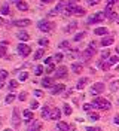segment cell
Returning <instances> with one entry per match:
<instances>
[{"label":"cell","instance_id":"35","mask_svg":"<svg viewBox=\"0 0 119 131\" xmlns=\"http://www.w3.org/2000/svg\"><path fill=\"white\" fill-rule=\"evenodd\" d=\"M14 100H15V95H14V94H8V95H6V98H5V101H6V103H12V101H14Z\"/></svg>","mask_w":119,"mask_h":131},{"label":"cell","instance_id":"59","mask_svg":"<svg viewBox=\"0 0 119 131\" xmlns=\"http://www.w3.org/2000/svg\"><path fill=\"white\" fill-rule=\"evenodd\" d=\"M115 69H116V70H119V66H118V67H115Z\"/></svg>","mask_w":119,"mask_h":131},{"label":"cell","instance_id":"30","mask_svg":"<svg viewBox=\"0 0 119 131\" xmlns=\"http://www.w3.org/2000/svg\"><path fill=\"white\" fill-rule=\"evenodd\" d=\"M89 119H92V121H98L100 119V115L97 113V112H89Z\"/></svg>","mask_w":119,"mask_h":131},{"label":"cell","instance_id":"42","mask_svg":"<svg viewBox=\"0 0 119 131\" xmlns=\"http://www.w3.org/2000/svg\"><path fill=\"white\" fill-rule=\"evenodd\" d=\"M61 60H63V54H61V52H58V54H55V61H57V63H60Z\"/></svg>","mask_w":119,"mask_h":131},{"label":"cell","instance_id":"23","mask_svg":"<svg viewBox=\"0 0 119 131\" xmlns=\"http://www.w3.org/2000/svg\"><path fill=\"white\" fill-rule=\"evenodd\" d=\"M42 118L43 119H48V118H51V110H49V107L45 106L42 109Z\"/></svg>","mask_w":119,"mask_h":131},{"label":"cell","instance_id":"36","mask_svg":"<svg viewBox=\"0 0 119 131\" xmlns=\"http://www.w3.org/2000/svg\"><path fill=\"white\" fill-rule=\"evenodd\" d=\"M8 78V72L6 70H0V82H3Z\"/></svg>","mask_w":119,"mask_h":131},{"label":"cell","instance_id":"57","mask_svg":"<svg viewBox=\"0 0 119 131\" xmlns=\"http://www.w3.org/2000/svg\"><path fill=\"white\" fill-rule=\"evenodd\" d=\"M3 131H12V130H9V128H6V130H3Z\"/></svg>","mask_w":119,"mask_h":131},{"label":"cell","instance_id":"46","mask_svg":"<svg viewBox=\"0 0 119 131\" xmlns=\"http://www.w3.org/2000/svg\"><path fill=\"white\" fill-rule=\"evenodd\" d=\"M60 48H69V42L67 40H63L60 43Z\"/></svg>","mask_w":119,"mask_h":131},{"label":"cell","instance_id":"47","mask_svg":"<svg viewBox=\"0 0 119 131\" xmlns=\"http://www.w3.org/2000/svg\"><path fill=\"white\" fill-rule=\"evenodd\" d=\"M86 130L88 131H101L98 127H86Z\"/></svg>","mask_w":119,"mask_h":131},{"label":"cell","instance_id":"37","mask_svg":"<svg viewBox=\"0 0 119 131\" xmlns=\"http://www.w3.org/2000/svg\"><path fill=\"white\" fill-rule=\"evenodd\" d=\"M39 45L40 46H48V45H49V40L45 39V37H42V39H39Z\"/></svg>","mask_w":119,"mask_h":131},{"label":"cell","instance_id":"32","mask_svg":"<svg viewBox=\"0 0 119 131\" xmlns=\"http://www.w3.org/2000/svg\"><path fill=\"white\" fill-rule=\"evenodd\" d=\"M42 73H43V66H36V69H34V74H36V76H40Z\"/></svg>","mask_w":119,"mask_h":131},{"label":"cell","instance_id":"34","mask_svg":"<svg viewBox=\"0 0 119 131\" xmlns=\"http://www.w3.org/2000/svg\"><path fill=\"white\" fill-rule=\"evenodd\" d=\"M106 58H110V51L109 49H106L101 52V60H106Z\"/></svg>","mask_w":119,"mask_h":131},{"label":"cell","instance_id":"12","mask_svg":"<svg viewBox=\"0 0 119 131\" xmlns=\"http://www.w3.org/2000/svg\"><path fill=\"white\" fill-rule=\"evenodd\" d=\"M40 130H42V122H40V121L31 122L28 125V128H27V131H40Z\"/></svg>","mask_w":119,"mask_h":131},{"label":"cell","instance_id":"49","mask_svg":"<svg viewBox=\"0 0 119 131\" xmlns=\"http://www.w3.org/2000/svg\"><path fill=\"white\" fill-rule=\"evenodd\" d=\"M5 54H6V48L5 46H0V57H3Z\"/></svg>","mask_w":119,"mask_h":131},{"label":"cell","instance_id":"29","mask_svg":"<svg viewBox=\"0 0 119 131\" xmlns=\"http://www.w3.org/2000/svg\"><path fill=\"white\" fill-rule=\"evenodd\" d=\"M43 55H45V51H43V49H39V51H36V54H34V60H40Z\"/></svg>","mask_w":119,"mask_h":131},{"label":"cell","instance_id":"54","mask_svg":"<svg viewBox=\"0 0 119 131\" xmlns=\"http://www.w3.org/2000/svg\"><path fill=\"white\" fill-rule=\"evenodd\" d=\"M43 3H51V2H54V0H42Z\"/></svg>","mask_w":119,"mask_h":131},{"label":"cell","instance_id":"15","mask_svg":"<svg viewBox=\"0 0 119 131\" xmlns=\"http://www.w3.org/2000/svg\"><path fill=\"white\" fill-rule=\"evenodd\" d=\"M16 8H18V10L25 12V10H28V3H27V2H23V0H19V2H16Z\"/></svg>","mask_w":119,"mask_h":131},{"label":"cell","instance_id":"58","mask_svg":"<svg viewBox=\"0 0 119 131\" xmlns=\"http://www.w3.org/2000/svg\"><path fill=\"white\" fill-rule=\"evenodd\" d=\"M10 2H19V0H10Z\"/></svg>","mask_w":119,"mask_h":131},{"label":"cell","instance_id":"9","mask_svg":"<svg viewBox=\"0 0 119 131\" xmlns=\"http://www.w3.org/2000/svg\"><path fill=\"white\" fill-rule=\"evenodd\" d=\"M19 110H18V109H14V115H12V125H14V127H19V125H21V118H19Z\"/></svg>","mask_w":119,"mask_h":131},{"label":"cell","instance_id":"31","mask_svg":"<svg viewBox=\"0 0 119 131\" xmlns=\"http://www.w3.org/2000/svg\"><path fill=\"white\" fill-rule=\"evenodd\" d=\"M0 14H2V15H8L9 14V6L8 5H3V6L0 8Z\"/></svg>","mask_w":119,"mask_h":131},{"label":"cell","instance_id":"4","mask_svg":"<svg viewBox=\"0 0 119 131\" xmlns=\"http://www.w3.org/2000/svg\"><path fill=\"white\" fill-rule=\"evenodd\" d=\"M104 15H106V18H109L110 21H115V19L118 18V15H116L115 10H113V5H107V6H106V9H104Z\"/></svg>","mask_w":119,"mask_h":131},{"label":"cell","instance_id":"27","mask_svg":"<svg viewBox=\"0 0 119 131\" xmlns=\"http://www.w3.org/2000/svg\"><path fill=\"white\" fill-rule=\"evenodd\" d=\"M18 79H19V82H25L27 79H28V73H27V72H21Z\"/></svg>","mask_w":119,"mask_h":131},{"label":"cell","instance_id":"3","mask_svg":"<svg viewBox=\"0 0 119 131\" xmlns=\"http://www.w3.org/2000/svg\"><path fill=\"white\" fill-rule=\"evenodd\" d=\"M104 18H106L104 12H97V14H94V15H91L89 18H88V24H95V23H101Z\"/></svg>","mask_w":119,"mask_h":131},{"label":"cell","instance_id":"1","mask_svg":"<svg viewBox=\"0 0 119 131\" xmlns=\"http://www.w3.org/2000/svg\"><path fill=\"white\" fill-rule=\"evenodd\" d=\"M91 104H92V107L101 109V110H109V109L112 107V104L107 101V100H106V98H95Z\"/></svg>","mask_w":119,"mask_h":131},{"label":"cell","instance_id":"10","mask_svg":"<svg viewBox=\"0 0 119 131\" xmlns=\"http://www.w3.org/2000/svg\"><path fill=\"white\" fill-rule=\"evenodd\" d=\"M66 90V85H63V83H57V85H54L52 88H51V94H61L63 91Z\"/></svg>","mask_w":119,"mask_h":131},{"label":"cell","instance_id":"40","mask_svg":"<svg viewBox=\"0 0 119 131\" xmlns=\"http://www.w3.org/2000/svg\"><path fill=\"white\" fill-rule=\"evenodd\" d=\"M39 107V103H37V100H33L31 103H30V109L31 110H34V109H37Z\"/></svg>","mask_w":119,"mask_h":131},{"label":"cell","instance_id":"61","mask_svg":"<svg viewBox=\"0 0 119 131\" xmlns=\"http://www.w3.org/2000/svg\"><path fill=\"white\" fill-rule=\"evenodd\" d=\"M118 103H119V100H118Z\"/></svg>","mask_w":119,"mask_h":131},{"label":"cell","instance_id":"45","mask_svg":"<svg viewBox=\"0 0 119 131\" xmlns=\"http://www.w3.org/2000/svg\"><path fill=\"white\" fill-rule=\"evenodd\" d=\"M33 92H34V95H36V97H43V92L39 91V90H34Z\"/></svg>","mask_w":119,"mask_h":131},{"label":"cell","instance_id":"14","mask_svg":"<svg viewBox=\"0 0 119 131\" xmlns=\"http://www.w3.org/2000/svg\"><path fill=\"white\" fill-rule=\"evenodd\" d=\"M113 42H115V37L113 36H107V37H103V40L100 42V45L101 46H110Z\"/></svg>","mask_w":119,"mask_h":131},{"label":"cell","instance_id":"7","mask_svg":"<svg viewBox=\"0 0 119 131\" xmlns=\"http://www.w3.org/2000/svg\"><path fill=\"white\" fill-rule=\"evenodd\" d=\"M66 5H67V2H60L55 6V9H52V10L49 12V16H54V15H57V14H60V12H64Z\"/></svg>","mask_w":119,"mask_h":131},{"label":"cell","instance_id":"24","mask_svg":"<svg viewBox=\"0 0 119 131\" xmlns=\"http://www.w3.org/2000/svg\"><path fill=\"white\" fill-rule=\"evenodd\" d=\"M71 70H73L74 73H80V72H82V64H80V63H73V64H71Z\"/></svg>","mask_w":119,"mask_h":131},{"label":"cell","instance_id":"33","mask_svg":"<svg viewBox=\"0 0 119 131\" xmlns=\"http://www.w3.org/2000/svg\"><path fill=\"white\" fill-rule=\"evenodd\" d=\"M119 88V81H113L110 83V91H116Z\"/></svg>","mask_w":119,"mask_h":131},{"label":"cell","instance_id":"44","mask_svg":"<svg viewBox=\"0 0 119 131\" xmlns=\"http://www.w3.org/2000/svg\"><path fill=\"white\" fill-rule=\"evenodd\" d=\"M92 109V104H89V103H86V104H83V110H86V112H89Z\"/></svg>","mask_w":119,"mask_h":131},{"label":"cell","instance_id":"5","mask_svg":"<svg viewBox=\"0 0 119 131\" xmlns=\"http://www.w3.org/2000/svg\"><path fill=\"white\" fill-rule=\"evenodd\" d=\"M18 52H19V55L27 57V55H30L31 48H30L28 45H25V43H19V45H18Z\"/></svg>","mask_w":119,"mask_h":131},{"label":"cell","instance_id":"18","mask_svg":"<svg viewBox=\"0 0 119 131\" xmlns=\"http://www.w3.org/2000/svg\"><path fill=\"white\" fill-rule=\"evenodd\" d=\"M23 118H24V121H31L33 119V110L31 109H27V110H24L23 112Z\"/></svg>","mask_w":119,"mask_h":131},{"label":"cell","instance_id":"21","mask_svg":"<svg viewBox=\"0 0 119 131\" xmlns=\"http://www.w3.org/2000/svg\"><path fill=\"white\" fill-rule=\"evenodd\" d=\"M94 33L97 34V36H106L107 33H109V30L106 28V27H97L94 30Z\"/></svg>","mask_w":119,"mask_h":131},{"label":"cell","instance_id":"17","mask_svg":"<svg viewBox=\"0 0 119 131\" xmlns=\"http://www.w3.org/2000/svg\"><path fill=\"white\" fill-rule=\"evenodd\" d=\"M16 37L19 39V40H23V42H27L28 39H30V34L27 31H18L16 33Z\"/></svg>","mask_w":119,"mask_h":131},{"label":"cell","instance_id":"2","mask_svg":"<svg viewBox=\"0 0 119 131\" xmlns=\"http://www.w3.org/2000/svg\"><path fill=\"white\" fill-rule=\"evenodd\" d=\"M37 27H39L40 31H52L55 28V23H51V21H46V19H40L37 23Z\"/></svg>","mask_w":119,"mask_h":131},{"label":"cell","instance_id":"52","mask_svg":"<svg viewBox=\"0 0 119 131\" xmlns=\"http://www.w3.org/2000/svg\"><path fill=\"white\" fill-rule=\"evenodd\" d=\"M115 124H119V115H116V116H115Z\"/></svg>","mask_w":119,"mask_h":131},{"label":"cell","instance_id":"50","mask_svg":"<svg viewBox=\"0 0 119 131\" xmlns=\"http://www.w3.org/2000/svg\"><path fill=\"white\" fill-rule=\"evenodd\" d=\"M51 63H52V58H51V57L45 58V64H51Z\"/></svg>","mask_w":119,"mask_h":131},{"label":"cell","instance_id":"25","mask_svg":"<svg viewBox=\"0 0 119 131\" xmlns=\"http://www.w3.org/2000/svg\"><path fill=\"white\" fill-rule=\"evenodd\" d=\"M119 63V57L118 55H112L110 58H109V64L113 66V64H118Z\"/></svg>","mask_w":119,"mask_h":131},{"label":"cell","instance_id":"56","mask_svg":"<svg viewBox=\"0 0 119 131\" xmlns=\"http://www.w3.org/2000/svg\"><path fill=\"white\" fill-rule=\"evenodd\" d=\"M116 52H118V54H119V46H118V48H116Z\"/></svg>","mask_w":119,"mask_h":131},{"label":"cell","instance_id":"55","mask_svg":"<svg viewBox=\"0 0 119 131\" xmlns=\"http://www.w3.org/2000/svg\"><path fill=\"white\" fill-rule=\"evenodd\" d=\"M3 23H5V21H3V18H2V16H0V25L3 24Z\"/></svg>","mask_w":119,"mask_h":131},{"label":"cell","instance_id":"28","mask_svg":"<svg viewBox=\"0 0 119 131\" xmlns=\"http://www.w3.org/2000/svg\"><path fill=\"white\" fill-rule=\"evenodd\" d=\"M63 110H64V113H66V115H71V107H70V104H69V103H64Z\"/></svg>","mask_w":119,"mask_h":131},{"label":"cell","instance_id":"11","mask_svg":"<svg viewBox=\"0 0 119 131\" xmlns=\"http://www.w3.org/2000/svg\"><path fill=\"white\" fill-rule=\"evenodd\" d=\"M12 24L16 25V27H28V25L31 24V21H30V19H27V18H24V19H15Z\"/></svg>","mask_w":119,"mask_h":131},{"label":"cell","instance_id":"19","mask_svg":"<svg viewBox=\"0 0 119 131\" xmlns=\"http://www.w3.org/2000/svg\"><path fill=\"white\" fill-rule=\"evenodd\" d=\"M42 85H43L45 88H52V86H54V79L45 78V79H42Z\"/></svg>","mask_w":119,"mask_h":131},{"label":"cell","instance_id":"43","mask_svg":"<svg viewBox=\"0 0 119 131\" xmlns=\"http://www.w3.org/2000/svg\"><path fill=\"white\" fill-rule=\"evenodd\" d=\"M18 98H19V100H21V101H24V100H25V98H27V92H21V94H19V95H18Z\"/></svg>","mask_w":119,"mask_h":131},{"label":"cell","instance_id":"38","mask_svg":"<svg viewBox=\"0 0 119 131\" xmlns=\"http://www.w3.org/2000/svg\"><path fill=\"white\" fill-rule=\"evenodd\" d=\"M83 37H85V33H83V31L78 33V34H76V36H74V42H79L80 39H83Z\"/></svg>","mask_w":119,"mask_h":131},{"label":"cell","instance_id":"48","mask_svg":"<svg viewBox=\"0 0 119 131\" xmlns=\"http://www.w3.org/2000/svg\"><path fill=\"white\" fill-rule=\"evenodd\" d=\"M88 48H92V49H95V51H97V42H91V43H89V46H88Z\"/></svg>","mask_w":119,"mask_h":131},{"label":"cell","instance_id":"6","mask_svg":"<svg viewBox=\"0 0 119 131\" xmlns=\"http://www.w3.org/2000/svg\"><path fill=\"white\" fill-rule=\"evenodd\" d=\"M103 91H104V83H101V82H97V83H94V85L91 86V94H92V95L101 94Z\"/></svg>","mask_w":119,"mask_h":131},{"label":"cell","instance_id":"41","mask_svg":"<svg viewBox=\"0 0 119 131\" xmlns=\"http://www.w3.org/2000/svg\"><path fill=\"white\" fill-rule=\"evenodd\" d=\"M55 70V64H48V67H46V73H52Z\"/></svg>","mask_w":119,"mask_h":131},{"label":"cell","instance_id":"60","mask_svg":"<svg viewBox=\"0 0 119 131\" xmlns=\"http://www.w3.org/2000/svg\"><path fill=\"white\" fill-rule=\"evenodd\" d=\"M116 21H118V24H119V16H118V19H116Z\"/></svg>","mask_w":119,"mask_h":131},{"label":"cell","instance_id":"8","mask_svg":"<svg viewBox=\"0 0 119 131\" xmlns=\"http://www.w3.org/2000/svg\"><path fill=\"white\" fill-rule=\"evenodd\" d=\"M66 76H67V67H66V66L57 67V70H55V78L57 79H61V78H66Z\"/></svg>","mask_w":119,"mask_h":131},{"label":"cell","instance_id":"51","mask_svg":"<svg viewBox=\"0 0 119 131\" xmlns=\"http://www.w3.org/2000/svg\"><path fill=\"white\" fill-rule=\"evenodd\" d=\"M98 2H100V0H88V3H89V5H97Z\"/></svg>","mask_w":119,"mask_h":131},{"label":"cell","instance_id":"39","mask_svg":"<svg viewBox=\"0 0 119 131\" xmlns=\"http://www.w3.org/2000/svg\"><path fill=\"white\" fill-rule=\"evenodd\" d=\"M83 14H85V9L80 8V6H78L76 10H74V15H83Z\"/></svg>","mask_w":119,"mask_h":131},{"label":"cell","instance_id":"26","mask_svg":"<svg viewBox=\"0 0 119 131\" xmlns=\"http://www.w3.org/2000/svg\"><path fill=\"white\" fill-rule=\"evenodd\" d=\"M9 90L12 91V90H16V88H18V81H15V79H12V81L9 82Z\"/></svg>","mask_w":119,"mask_h":131},{"label":"cell","instance_id":"53","mask_svg":"<svg viewBox=\"0 0 119 131\" xmlns=\"http://www.w3.org/2000/svg\"><path fill=\"white\" fill-rule=\"evenodd\" d=\"M107 2H109V5H113V3H116L118 0H107Z\"/></svg>","mask_w":119,"mask_h":131},{"label":"cell","instance_id":"22","mask_svg":"<svg viewBox=\"0 0 119 131\" xmlns=\"http://www.w3.org/2000/svg\"><path fill=\"white\" fill-rule=\"evenodd\" d=\"M88 83V78H82V79H79V82H78V90H83L85 88V85Z\"/></svg>","mask_w":119,"mask_h":131},{"label":"cell","instance_id":"20","mask_svg":"<svg viewBox=\"0 0 119 131\" xmlns=\"http://www.w3.org/2000/svg\"><path fill=\"white\" fill-rule=\"evenodd\" d=\"M76 27H78V23H76V21H71L69 25H66L64 31H66V33H71V31H74V30H76Z\"/></svg>","mask_w":119,"mask_h":131},{"label":"cell","instance_id":"13","mask_svg":"<svg viewBox=\"0 0 119 131\" xmlns=\"http://www.w3.org/2000/svg\"><path fill=\"white\" fill-rule=\"evenodd\" d=\"M60 118H61V110L55 107V109H52L51 110V118L49 119H54V121H60Z\"/></svg>","mask_w":119,"mask_h":131},{"label":"cell","instance_id":"16","mask_svg":"<svg viewBox=\"0 0 119 131\" xmlns=\"http://www.w3.org/2000/svg\"><path fill=\"white\" fill-rule=\"evenodd\" d=\"M57 128H58V131H69V130H71V127L69 125L67 122H60L57 124Z\"/></svg>","mask_w":119,"mask_h":131}]
</instances>
